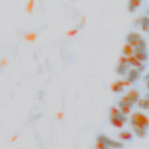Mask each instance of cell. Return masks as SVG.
<instances>
[{
    "label": "cell",
    "mask_w": 149,
    "mask_h": 149,
    "mask_svg": "<svg viewBox=\"0 0 149 149\" xmlns=\"http://www.w3.org/2000/svg\"><path fill=\"white\" fill-rule=\"evenodd\" d=\"M127 42L134 48H146V40L140 34L137 32H130L127 34L126 38Z\"/></svg>",
    "instance_id": "1"
},
{
    "label": "cell",
    "mask_w": 149,
    "mask_h": 149,
    "mask_svg": "<svg viewBox=\"0 0 149 149\" xmlns=\"http://www.w3.org/2000/svg\"><path fill=\"white\" fill-rule=\"evenodd\" d=\"M130 123L132 125L133 132L138 137L144 138L147 136V130L148 129L141 122L131 116Z\"/></svg>",
    "instance_id": "2"
},
{
    "label": "cell",
    "mask_w": 149,
    "mask_h": 149,
    "mask_svg": "<svg viewBox=\"0 0 149 149\" xmlns=\"http://www.w3.org/2000/svg\"><path fill=\"white\" fill-rule=\"evenodd\" d=\"M127 120V117L122 112L115 115L109 116V122L111 124L117 128L123 127Z\"/></svg>",
    "instance_id": "3"
},
{
    "label": "cell",
    "mask_w": 149,
    "mask_h": 149,
    "mask_svg": "<svg viewBox=\"0 0 149 149\" xmlns=\"http://www.w3.org/2000/svg\"><path fill=\"white\" fill-rule=\"evenodd\" d=\"M127 62L129 65L134 66L135 68L138 69L140 72H142L146 68V65L140 61H139L133 55L126 56Z\"/></svg>",
    "instance_id": "4"
},
{
    "label": "cell",
    "mask_w": 149,
    "mask_h": 149,
    "mask_svg": "<svg viewBox=\"0 0 149 149\" xmlns=\"http://www.w3.org/2000/svg\"><path fill=\"white\" fill-rule=\"evenodd\" d=\"M133 55L140 61L142 62H146L148 58V54L146 48H134Z\"/></svg>",
    "instance_id": "5"
},
{
    "label": "cell",
    "mask_w": 149,
    "mask_h": 149,
    "mask_svg": "<svg viewBox=\"0 0 149 149\" xmlns=\"http://www.w3.org/2000/svg\"><path fill=\"white\" fill-rule=\"evenodd\" d=\"M140 73L141 72L137 69L136 68H132L130 69L128 72L127 74V77L126 79L131 83H135L136 81H137L140 76Z\"/></svg>",
    "instance_id": "6"
},
{
    "label": "cell",
    "mask_w": 149,
    "mask_h": 149,
    "mask_svg": "<svg viewBox=\"0 0 149 149\" xmlns=\"http://www.w3.org/2000/svg\"><path fill=\"white\" fill-rule=\"evenodd\" d=\"M131 116L141 122L148 129H149V118L145 114L140 112H136L132 113Z\"/></svg>",
    "instance_id": "7"
},
{
    "label": "cell",
    "mask_w": 149,
    "mask_h": 149,
    "mask_svg": "<svg viewBox=\"0 0 149 149\" xmlns=\"http://www.w3.org/2000/svg\"><path fill=\"white\" fill-rule=\"evenodd\" d=\"M118 107L120 112L125 115H127L130 113V111L133 107V105L125 102L120 100L118 101Z\"/></svg>",
    "instance_id": "8"
},
{
    "label": "cell",
    "mask_w": 149,
    "mask_h": 149,
    "mask_svg": "<svg viewBox=\"0 0 149 149\" xmlns=\"http://www.w3.org/2000/svg\"><path fill=\"white\" fill-rule=\"evenodd\" d=\"M118 137L120 140L126 142L132 141L133 139V134L132 132L127 130H122L118 134Z\"/></svg>",
    "instance_id": "9"
},
{
    "label": "cell",
    "mask_w": 149,
    "mask_h": 149,
    "mask_svg": "<svg viewBox=\"0 0 149 149\" xmlns=\"http://www.w3.org/2000/svg\"><path fill=\"white\" fill-rule=\"evenodd\" d=\"M126 95L129 97L132 102L135 104L140 99V95L139 92L136 89H131L126 94Z\"/></svg>",
    "instance_id": "10"
},
{
    "label": "cell",
    "mask_w": 149,
    "mask_h": 149,
    "mask_svg": "<svg viewBox=\"0 0 149 149\" xmlns=\"http://www.w3.org/2000/svg\"><path fill=\"white\" fill-rule=\"evenodd\" d=\"M142 1L141 0H130L128 2L127 9L130 12H134L137 8L140 7L141 5Z\"/></svg>",
    "instance_id": "11"
},
{
    "label": "cell",
    "mask_w": 149,
    "mask_h": 149,
    "mask_svg": "<svg viewBox=\"0 0 149 149\" xmlns=\"http://www.w3.org/2000/svg\"><path fill=\"white\" fill-rule=\"evenodd\" d=\"M134 48L128 42H126L123 44L122 47V52L123 55L126 56L132 55L134 54Z\"/></svg>",
    "instance_id": "12"
},
{
    "label": "cell",
    "mask_w": 149,
    "mask_h": 149,
    "mask_svg": "<svg viewBox=\"0 0 149 149\" xmlns=\"http://www.w3.org/2000/svg\"><path fill=\"white\" fill-rule=\"evenodd\" d=\"M129 65L127 63H120L118 62V65L116 66V72L118 74L123 75L125 74L129 67Z\"/></svg>",
    "instance_id": "13"
},
{
    "label": "cell",
    "mask_w": 149,
    "mask_h": 149,
    "mask_svg": "<svg viewBox=\"0 0 149 149\" xmlns=\"http://www.w3.org/2000/svg\"><path fill=\"white\" fill-rule=\"evenodd\" d=\"M141 29L144 31H149V17L147 16H143L140 20Z\"/></svg>",
    "instance_id": "14"
},
{
    "label": "cell",
    "mask_w": 149,
    "mask_h": 149,
    "mask_svg": "<svg viewBox=\"0 0 149 149\" xmlns=\"http://www.w3.org/2000/svg\"><path fill=\"white\" fill-rule=\"evenodd\" d=\"M145 79H146V80H147V79H149V73H147V74L146 75V76H145Z\"/></svg>",
    "instance_id": "15"
},
{
    "label": "cell",
    "mask_w": 149,
    "mask_h": 149,
    "mask_svg": "<svg viewBox=\"0 0 149 149\" xmlns=\"http://www.w3.org/2000/svg\"><path fill=\"white\" fill-rule=\"evenodd\" d=\"M146 98H148L149 99V93L148 94H147V95H146Z\"/></svg>",
    "instance_id": "16"
},
{
    "label": "cell",
    "mask_w": 149,
    "mask_h": 149,
    "mask_svg": "<svg viewBox=\"0 0 149 149\" xmlns=\"http://www.w3.org/2000/svg\"><path fill=\"white\" fill-rule=\"evenodd\" d=\"M148 12V17H149V9H148V12Z\"/></svg>",
    "instance_id": "17"
}]
</instances>
